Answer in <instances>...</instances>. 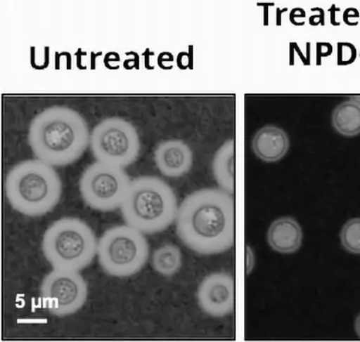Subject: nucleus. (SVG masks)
Segmentation results:
<instances>
[{
    "label": "nucleus",
    "mask_w": 360,
    "mask_h": 342,
    "mask_svg": "<svg viewBox=\"0 0 360 342\" xmlns=\"http://www.w3.org/2000/svg\"><path fill=\"white\" fill-rule=\"evenodd\" d=\"M176 234L190 250L216 255L235 242V202L222 188H202L184 199L176 219Z\"/></svg>",
    "instance_id": "1"
},
{
    "label": "nucleus",
    "mask_w": 360,
    "mask_h": 342,
    "mask_svg": "<svg viewBox=\"0 0 360 342\" xmlns=\"http://www.w3.org/2000/svg\"><path fill=\"white\" fill-rule=\"evenodd\" d=\"M88 124L68 107L53 106L32 120L28 143L37 159L52 166H68L79 160L89 145Z\"/></svg>",
    "instance_id": "2"
},
{
    "label": "nucleus",
    "mask_w": 360,
    "mask_h": 342,
    "mask_svg": "<svg viewBox=\"0 0 360 342\" xmlns=\"http://www.w3.org/2000/svg\"><path fill=\"white\" fill-rule=\"evenodd\" d=\"M5 193L14 210L25 216L39 217L59 204L63 182L52 165L39 159L23 161L8 173Z\"/></svg>",
    "instance_id": "3"
},
{
    "label": "nucleus",
    "mask_w": 360,
    "mask_h": 342,
    "mask_svg": "<svg viewBox=\"0 0 360 342\" xmlns=\"http://www.w3.org/2000/svg\"><path fill=\"white\" fill-rule=\"evenodd\" d=\"M127 225L145 235L167 230L178 216V199L172 188L158 176L131 180L121 208Z\"/></svg>",
    "instance_id": "4"
},
{
    "label": "nucleus",
    "mask_w": 360,
    "mask_h": 342,
    "mask_svg": "<svg viewBox=\"0 0 360 342\" xmlns=\"http://www.w3.org/2000/svg\"><path fill=\"white\" fill-rule=\"evenodd\" d=\"M98 243L94 231L85 221L63 217L46 229L41 249L52 268L79 272L91 265Z\"/></svg>",
    "instance_id": "5"
},
{
    "label": "nucleus",
    "mask_w": 360,
    "mask_h": 342,
    "mask_svg": "<svg viewBox=\"0 0 360 342\" xmlns=\"http://www.w3.org/2000/svg\"><path fill=\"white\" fill-rule=\"evenodd\" d=\"M149 255L145 234L127 224L107 229L98 239V263L110 277H133L146 265Z\"/></svg>",
    "instance_id": "6"
},
{
    "label": "nucleus",
    "mask_w": 360,
    "mask_h": 342,
    "mask_svg": "<svg viewBox=\"0 0 360 342\" xmlns=\"http://www.w3.org/2000/svg\"><path fill=\"white\" fill-rule=\"evenodd\" d=\"M89 147L96 161L124 168L138 159L141 141L129 121L121 117H109L94 127L90 134Z\"/></svg>",
    "instance_id": "7"
},
{
    "label": "nucleus",
    "mask_w": 360,
    "mask_h": 342,
    "mask_svg": "<svg viewBox=\"0 0 360 342\" xmlns=\"http://www.w3.org/2000/svg\"><path fill=\"white\" fill-rule=\"evenodd\" d=\"M130 183L124 168L96 162L81 176L79 190L89 208L109 213L121 208Z\"/></svg>",
    "instance_id": "8"
},
{
    "label": "nucleus",
    "mask_w": 360,
    "mask_h": 342,
    "mask_svg": "<svg viewBox=\"0 0 360 342\" xmlns=\"http://www.w3.org/2000/svg\"><path fill=\"white\" fill-rule=\"evenodd\" d=\"M39 294L49 314L57 317H69L85 305L88 284L79 272L53 269L43 278Z\"/></svg>",
    "instance_id": "9"
},
{
    "label": "nucleus",
    "mask_w": 360,
    "mask_h": 342,
    "mask_svg": "<svg viewBox=\"0 0 360 342\" xmlns=\"http://www.w3.org/2000/svg\"><path fill=\"white\" fill-rule=\"evenodd\" d=\"M202 311L212 317H225L234 311L235 282L231 274L219 272L203 278L197 291Z\"/></svg>",
    "instance_id": "10"
},
{
    "label": "nucleus",
    "mask_w": 360,
    "mask_h": 342,
    "mask_svg": "<svg viewBox=\"0 0 360 342\" xmlns=\"http://www.w3.org/2000/svg\"><path fill=\"white\" fill-rule=\"evenodd\" d=\"M155 162L162 175L176 178L190 172L193 155L191 147L180 139L161 142L155 150Z\"/></svg>",
    "instance_id": "11"
},
{
    "label": "nucleus",
    "mask_w": 360,
    "mask_h": 342,
    "mask_svg": "<svg viewBox=\"0 0 360 342\" xmlns=\"http://www.w3.org/2000/svg\"><path fill=\"white\" fill-rule=\"evenodd\" d=\"M290 139L283 129L274 124L261 127L252 140V149L255 156L266 162L281 160L288 152Z\"/></svg>",
    "instance_id": "12"
},
{
    "label": "nucleus",
    "mask_w": 360,
    "mask_h": 342,
    "mask_svg": "<svg viewBox=\"0 0 360 342\" xmlns=\"http://www.w3.org/2000/svg\"><path fill=\"white\" fill-rule=\"evenodd\" d=\"M303 239L301 225L292 217H281L270 225L268 242L275 251L283 254H295Z\"/></svg>",
    "instance_id": "13"
},
{
    "label": "nucleus",
    "mask_w": 360,
    "mask_h": 342,
    "mask_svg": "<svg viewBox=\"0 0 360 342\" xmlns=\"http://www.w3.org/2000/svg\"><path fill=\"white\" fill-rule=\"evenodd\" d=\"M213 175L219 188L229 194L235 190V143L229 139L217 150L212 162Z\"/></svg>",
    "instance_id": "14"
},
{
    "label": "nucleus",
    "mask_w": 360,
    "mask_h": 342,
    "mask_svg": "<svg viewBox=\"0 0 360 342\" xmlns=\"http://www.w3.org/2000/svg\"><path fill=\"white\" fill-rule=\"evenodd\" d=\"M332 124L335 131L344 137L360 134V103L355 98L336 106L332 114Z\"/></svg>",
    "instance_id": "15"
},
{
    "label": "nucleus",
    "mask_w": 360,
    "mask_h": 342,
    "mask_svg": "<svg viewBox=\"0 0 360 342\" xmlns=\"http://www.w3.org/2000/svg\"><path fill=\"white\" fill-rule=\"evenodd\" d=\"M152 266L153 270L162 277H172L181 269V251L172 243L161 246L153 252Z\"/></svg>",
    "instance_id": "16"
},
{
    "label": "nucleus",
    "mask_w": 360,
    "mask_h": 342,
    "mask_svg": "<svg viewBox=\"0 0 360 342\" xmlns=\"http://www.w3.org/2000/svg\"><path fill=\"white\" fill-rule=\"evenodd\" d=\"M340 239L345 251L360 254V218L348 220L342 228Z\"/></svg>",
    "instance_id": "17"
},
{
    "label": "nucleus",
    "mask_w": 360,
    "mask_h": 342,
    "mask_svg": "<svg viewBox=\"0 0 360 342\" xmlns=\"http://www.w3.org/2000/svg\"><path fill=\"white\" fill-rule=\"evenodd\" d=\"M339 65H347L352 63L356 58V48L349 43H340L338 45Z\"/></svg>",
    "instance_id": "18"
},
{
    "label": "nucleus",
    "mask_w": 360,
    "mask_h": 342,
    "mask_svg": "<svg viewBox=\"0 0 360 342\" xmlns=\"http://www.w3.org/2000/svg\"><path fill=\"white\" fill-rule=\"evenodd\" d=\"M255 265V255L252 249L246 247V275H249L254 270Z\"/></svg>",
    "instance_id": "19"
},
{
    "label": "nucleus",
    "mask_w": 360,
    "mask_h": 342,
    "mask_svg": "<svg viewBox=\"0 0 360 342\" xmlns=\"http://www.w3.org/2000/svg\"><path fill=\"white\" fill-rule=\"evenodd\" d=\"M304 17H306V13H304V11L302 10L301 8H296L292 11L291 15H290V20H291V22H292L293 25H298L297 19H304Z\"/></svg>",
    "instance_id": "20"
},
{
    "label": "nucleus",
    "mask_w": 360,
    "mask_h": 342,
    "mask_svg": "<svg viewBox=\"0 0 360 342\" xmlns=\"http://www.w3.org/2000/svg\"><path fill=\"white\" fill-rule=\"evenodd\" d=\"M321 20L323 21V11H322V10H319L318 8V14H316L315 16L312 15L310 17L309 22L310 25H319V22H321Z\"/></svg>",
    "instance_id": "21"
},
{
    "label": "nucleus",
    "mask_w": 360,
    "mask_h": 342,
    "mask_svg": "<svg viewBox=\"0 0 360 342\" xmlns=\"http://www.w3.org/2000/svg\"><path fill=\"white\" fill-rule=\"evenodd\" d=\"M355 329L356 334H358L359 337L360 338V315L358 317H356V322H355Z\"/></svg>",
    "instance_id": "22"
}]
</instances>
